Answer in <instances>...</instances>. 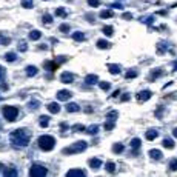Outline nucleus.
<instances>
[{
  "mask_svg": "<svg viewBox=\"0 0 177 177\" xmlns=\"http://www.w3.org/2000/svg\"><path fill=\"white\" fill-rule=\"evenodd\" d=\"M10 140L16 148H23V146H28L29 143V134L26 133V129H16L11 133Z\"/></svg>",
  "mask_w": 177,
  "mask_h": 177,
  "instance_id": "f257e3e1",
  "label": "nucleus"
},
{
  "mask_svg": "<svg viewBox=\"0 0 177 177\" xmlns=\"http://www.w3.org/2000/svg\"><path fill=\"white\" fill-rule=\"evenodd\" d=\"M37 143H39V148L40 149H43V151H51L54 146H56V139L52 137V136H40L39 137V140H37Z\"/></svg>",
  "mask_w": 177,
  "mask_h": 177,
  "instance_id": "f03ea898",
  "label": "nucleus"
},
{
  "mask_svg": "<svg viewBox=\"0 0 177 177\" xmlns=\"http://www.w3.org/2000/svg\"><path fill=\"white\" fill-rule=\"evenodd\" d=\"M86 146H88V143L85 142V140H79V142H75V143H72L71 146H68V148H63V154H75V152H82V151H85L86 149Z\"/></svg>",
  "mask_w": 177,
  "mask_h": 177,
  "instance_id": "7ed1b4c3",
  "label": "nucleus"
},
{
  "mask_svg": "<svg viewBox=\"0 0 177 177\" xmlns=\"http://www.w3.org/2000/svg\"><path fill=\"white\" fill-rule=\"evenodd\" d=\"M2 113H3V117L8 120V122H14L16 119H17V116H19V110L16 108V106H3L2 108Z\"/></svg>",
  "mask_w": 177,
  "mask_h": 177,
  "instance_id": "20e7f679",
  "label": "nucleus"
},
{
  "mask_svg": "<svg viewBox=\"0 0 177 177\" xmlns=\"http://www.w3.org/2000/svg\"><path fill=\"white\" fill-rule=\"evenodd\" d=\"M46 174H48V169H46L45 166H42V165L34 163V165L29 168V175H33V177H43V175H46Z\"/></svg>",
  "mask_w": 177,
  "mask_h": 177,
  "instance_id": "39448f33",
  "label": "nucleus"
},
{
  "mask_svg": "<svg viewBox=\"0 0 177 177\" xmlns=\"http://www.w3.org/2000/svg\"><path fill=\"white\" fill-rule=\"evenodd\" d=\"M151 96H152V93L149 90H143V91H140L137 94V100L139 102H146L148 99H151Z\"/></svg>",
  "mask_w": 177,
  "mask_h": 177,
  "instance_id": "423d86ee",
  "label": "nucleus"
},
{
  "mask_svg": "<svg viewBox=\"0 0 177 177\" xmlns=\"http://www.w3.org/2000/svg\"><path fill=\"white\" fill-rule=\"evenodd\" d=\"M71 96H72V93L71 91H68V90H60L59 93H57V99L59 100H69L71 99Z\"/></svg>",
  "mask_w": 177,
  "mask_h": 177,
  "instance_id": "0eeeda50",
  "label": "nucleus"
},
{
  "mask_svg": "<svg viewBox=\"0 0 177 177\" xmlns=\"http://www.w3.org/2000/svg\"><path fill=\"white\" fill-rule=\"evenodd\" d=\"M72 80H74V75L71 72H68V71L62 72V75H60V82L62 83H72Z\"/></svg>",
  "mask_w": 177,
  "mask_h": 177,
  "instance_id": "6e6552de",
  "label": "nucleus"
},
{
  "mask_svg": "<svg viewBox=\"0 0 177 177\" xmlns=\"http://www.w3.org/2000/svg\"><path fill=\"white\" fill-rule=\"evenodd\" d=\"M99 82V77L96 75V74H88L86 77H85V83L86 85H96Z\"/></svg>",
  "mask_w": 177,
  "mask_h": 177,
  "instance_id": "1a4fd4ad",
  "label": "nucleus"
},
{
  "mask_svg": "<svg viewBox=\"0 0 177 177\" xmlns=\"http://www.w3.org/2000/svg\"><path fill=\"white\" fill-rule=\"evenodd\" d=\"M2 172L5 175H17V169L13 166H2Z\"/></svg>",
  "mask_w": 177,
  "mask_h": 177,
  "instance_id": "9d476101",
  "label": "nucleus"
},
{
  "mask_svg": "<svg viewBox=\"0 0 177 177\" xmlns=\"http://www.w3.org/2000/svg\"><path fill=\"white\" fill-rule=\"evenodd\" d=\"M145 137H146V140H154V139L159 137V131L157 129H148L146 134H145Z\"/></svg>",
  "mask_w": 177,
  "mask_h": 177,
  "instance_id": "9b49d317",
  "label": "nucleus"
},
{
  "mask_svg": "<svg viewBox=\"0 0 177 177\" xmlns=\"http://www.w3.org/2000/svg\"><path fill=\"white\" fill-rule=\"evenodd\" d=\"M66 175H68V177H74V175L83 177V175H86V172H85L83 169H69V171L66 172Z\"/></svg>",
  "mask_w": 177,
  "mask_h": 177,
  "instance_id": "f8f14e48",
  "label": "nucleus"
},
{
  "mask_svg": "<svg viewBox=\"0 0 177 177\" xmlns=\"http://www.w3.org/2000/svg\"><path fill=\"white\" fill-rule=\"evenodd\" d=\"M88 163H90V166L93 169H99L102 166V160L100 159H90V162H88Z\"/></svg>",
  "mask_w": 177,
  "mask_h": 177,
  "instance_id": "ddd939ff",
  "label": "nucleus"
},
{
  "mask_svg": "<svg viewBox=\"0 0 177 177\" xmlns=\"http://www.w3.org/2000/svg\"><path fill=\"white\" fill-rule=\"evenodd\" d=\"M108 69H110L111 74H120V71H122L120 65H116V63H110V65H108Z\"/></svg>",
  "mask_w": 177,
  "mask_h": 177,
  "instance_id": "4468645a",
  "label": "nucleus"
},
{
  "mask_svg": "<svg viewBox=\"0 0 177 177\" xmlns=\"http://www.w3.org/2000/svg\"><path fill=\"white\" fill-rule=\"evenodd\" d=\"M110 46H111V43H110L108 40H103V39L97 40V48H99V49H108Z\"/></svg>",
  "mask_w": 177,
  "mask_h": 177,
  "instance_id": "2eb2a0df",
  "label": "nucleus"
},
{
  "mask_svg": "<svg viewBox=\"0 0 177 177\" xmlns=\"http://www.w3.org/2000/svg\"><path fill=\"white\" fill-rule=\"evenodd\" d=\"M48 111H49V113H52V114H57V113L60 111V105H59V103H56V102H52V103H49V105H48Z\"/></svg>",
  "mask_w": 177,
  "mask_h": 177,
  "instance_id": "dca6fc26",
  "label": "nucleus"
},
{
  "mask_svg": "<svg viewBox=\"0 0 177 177\" xmlns=\"http://www.w3.org/2000/svg\"><path fill=\"white\" fill-rule=\"evenodd\" d=\"M149 157H151L152 160H162V152H160L159 149H151V151H149Z\"/></svg>",
  "mask_w": 177,
  "mask_h": 177,
  "instance_id": "f3484780",
  "label": "nucleus"
},
{
  "mask_svg": "<svg viewBox=\"0 0 177 177\" xmlns=\"http://www.w3.org/2000/svg\"><path fill=\"white\" fill-rule=\"evenodd\" d=\"M45 68L48 71H56L59 68V63H57V60L56 62H45Z\"/></svg>",
  "mask_w": 177,
  "mask_h": 177,
  "instance_id": "a211bd4d",
  "label": "nucleus"
},
{
  "mask_svg": "<svg viewBox=\"0 0 177 177\" xmlns=\"http://www.w3.org/2000/svg\"><path fill=\"white\" fill-rule=\"evenodd\" d=\"M66 111L68 113H79L80 111V106L77 103H68L66 105Z\"/></svg>",
  "mask_w": 177,
  "mask_h": 177,
  "instance_id": "6ab92c4d",
  "label": "nucleus"
},
{
  "mask_svg": "<svg viewBox=\"0 0 177 177\" xmlns=\"http://www.w3.org/2000/svg\"><path fill=\"white\" fill-rule=\"evenodd\" d=\"M140 145H142V140H140V139H137V137H136V139H133V140H131V148L134 149V154L137 152V149L140 148Z\"/></svg>",
  "mask_w": 177,
  "mask_h": 177,
  "instance_id": "aec40b11",
  "label": "nucleus"
},
{
  "mask_svg": "<svg viewBox=\"0 0 177 177\" xmlns=\"http://www.w3.org/2000/svg\"><path fill=\"white\" fill-rule=\"evenodd\" d=\"M162 145H163V148H166V149H172V148H174V140L166 137V139H163Z\"/></svg>",
  "mask_w": 177,
  "mask_h": 177,
  "instance_id": "412c9836",
  "label": "nucleus"
},
{
  "mask_svg": "<svg viewBox=\"0 0 177 177\" xmlns=\"http://www.w3.org/2000/svg\"><path fill=\"white\" fill-rule=\"evenodd\" d=\"M85 131H86L88 134H91V136H96V134L99 133V126H97V125H91V126L85 128Z\"/></svg>",
  "mask_w": 177,
  "mask_h": 177,
  "instance_id": "4be33fe9",
  "label": "nucleus"
},
{
  "mask_svg": "<svg viewBox=\"0 0 177 177\" xmlns=\"http://www.w3.org/2000/svg\"><path fill=\"white\" fill-rule=\"evenodd\" d=\"M163 72H162V69H152L151 71V74H149V82H152L154 79H157V77H160Z\"/></svg>",
  "mask_w": 177,
  "mask_h": 177,
  "instance_id": "5701e85b",
  "label": "nucleus"
},
{
  "mask_svg": "<svg viewBox=\"0 0 177 177\" xmlns=\"http://www.w3.org/2000/svg\"><path fill=\"white\" fill-rule=\"evenodd\" d=\"M117 117H119V113H117V111H110V113L106 114V120H110V122H116Z\"/></svg>",
  "mask_w": 177,
  "mask_h": 177,
  "instance_id": "b1692460",
  "label": "nucleus"
},
{
  "mask_svg": "<svg viewBox=\"0 0 177 177\" xmlns=\"http://www.w3.org/2000/svg\"><path fill=\"white\" fill-rule=\"evenodd\" d=\"M72 39H74L75 42H83V40H85V34H83V33H80V31L72 33Z\"/></svg>",
  "mask_w": 177,
  "mask_h": 177,
  "instance_id": "393cba45",
  "label": "nucleus"
},
{
  "mask_svg": "<svg viewBox=\"0 0 177 177\" xmlns=\"http://www.w3.org/2000/svg\"><path fill=\"white\" fill-rule=\"evenodd\" d=\"M40 37H42V33L37 31V29H34V31L29 33V39H31V40H39Z\"/></svg>",
  "mask_w": 177,
  "mask_h": 177,
  "instance_id": "a878e982",
  "label": "nucleus"
},
{
  "mask_svg": "<svg viewBox=\"0 0 177 177\" xmlns=\"http://www.w3.org/2000/svg\"><path fill=\"white\" fill-rule=\"evenodd\" d=\"M26 74H28L29 77L36 75V74H37V68H36L34 65H29V66H26Z\"/></svg>",
  "mask_w": 177,
  "mask_h": 177,
  "instance_id": "bb28decb",
  "label": "nucleus"
},
{
  "mask_svg": "<svg viewBox=\"0 0 177 177\" xmlns=\"http://www.w3.org/2000/svg\"><path fill=\"white\" fill-rule=\"evenodd\" d=\"M123 149H125V148H123L122 143H114V145H113V152H114V154H120Z\"/></svg>",
  "mask_w": 177,
  "mask_h": 177,
  "instance_id": "cd10ccee",
  "label": "nucleus"
},
{
  "mask_svg": "<svg viewBox=\"0 0 177 177\" xmlns=\"http://www.w3.org/2000/svg\"><path fill=\"white\" fill-rule=\"evenodd\" d=\"M48 125H49V117H48V116H42V117H40V126H42V128H46Z\"/></svg>",
  "mask_w": 177,
  "mask_h": 177,
  "instance_id": "c85d7f7f",
  "label": "nucleus"
},
{
  "mask_svg": "<svg viewBox=\"0 0 177 177\" xmlns=\"http://www.w3.org/2000/svg\"><path fill=\"white\" fill-rule=\"evenodd\" d=\"M100 17H102V19H110V17H113V11H111V10H103V11L100 13Z\"/></svg>",
  "mask_w": 177,
  "mask_h": 177,
  "instance_id": "c756f323",
  "label": "nucleus"
},
{
  "mask_svg": "<svg viewBox=\"0 0 177 177\" xmlns=\"http://www.w3.org/2000/svg\"><path fill=\"white\" fill-rule=\"evenodd\" d=\"M113 31H114V28H113V26H103V34H105V36L111 37V36L114 34Z\"/></svg>",
  "mask_w": 177,
  "mask_h": 177,
  "instance_id": "7c9ffc66",
  "label": "nucleus"
},
{
  "mask_svg": "<svg viewBox=\"0 0 177 177\" xmlns=\"http://www.w3.org/2000/svg\"><path fill=\"white\" fill-rule=\"evenodd\" d=\"M33 5H34L33 0H22V6H23V8H26V10L33 8Z\"/></svg>",
  "mask_w": 177,
  "mask_h": 177,
  "instance_id": "2f4dec72",
  "label": "nucleus"
},
{
  "mask_svg": "<svg viewBox=\"0 0 177 177\" xmlns=\"http://www.w3.org/2000/svg\"><path fill=\"white\" fill-rule=\"evenodd\" d=\"M56 16H57V17H66L68 13H66L63 8H57V10H56Z\"/></svg>",
  "mask_w": 177,
  "mask_h": 177,
  "instance_id": "473e14b6",
  "label": "nucleus"
},
{
  "mask_svg": "<svg viewBox=\"0 0 177 177\" xmlns=\"http://www.w3.org/2000/svg\"><path fill=\"white\" fill-rule=\"evenodd\" d=\"M166 49H168V45H165V43H159L157 45V52L159 54H163Z\"/></svg>",
  "mask_w": 177,
  "mask_h": 177,
  "instance_id": "72a5a7b5",
  "label": "nucleus"
},
{
  "mask_svg": "<svg viewBox=\"0 0 177 177\" xmlns=\"http://www.w3.org/2000/svg\"><path fill=\"white\" fill-rule=\"evenodd\" d=\"M114 125H116V122H110V120H106L105 125H103V128H105V131H111V129L114 128Z\"/></svg>",
  "mask_w": 177,
  "mask_h": 177,
  "instance_id": "f704fd0d",
  "label": "nucleus"
},
{
  "mask_svg": "<svg viewBox=\"0 0 177 177\" xmlns=\"http://www.w3.org/2000/svg\"><path fill=\"white\" fill-rule=\"evenodd\" d=\"M97 83H99V86L102 88V90H103V91H108V90H110V88H111V85H110L108 82H97Z\"/></svg>",
  "mask_w": 177,
  "mask_h": 177,
  "instance_id": "c9c22d12",
  "label": "nucleus"
},
{
  "mask_svg": "<svg viewBox=\"0 0 177 177\" xmlns=\"http://www.w3.org/2000/svg\"><path fill=\"white\" fill-rule=\"evenodd\" d=\"M106 171L108 172H114L116 171V163L114 162H108L106 163Z\"/></svg>",
  "mask_w": 177,
  "mask_h": 177,
  "instance_id": "e433bc0d",
  "label": "nucleus"
},
{
  "mask_svg": "<svg viewBox=\"0 0 177 177\" xmlns=\"http://www.w3.org/2000/svg\"><path fill=\"white\" fill-rule=\"evenodd\" d=\"M5 59H6L8 62H14V60L17 59V56H16V52H8V54L5 56Z\"/></svg>",
  "mask_w": 177,
  "mask_h": 177,
  "instance_id": "4c0bfd02",
  "label": "nucleus"
},
{
  "mask_svg": "<svg viewBox=\"0 0 177 177\" xmlns=\"http://www.w3.org/2000/svg\"><path fill=\"white\" fill-rule=\"evenodd\" d=\"M88 5L93 8H97V6H100V0H88Z\"/></svg>",
  "mask_w": 177,
  "mask_h": 177,
  "instance_id": "58836bf2",
  "label": "nucleus"
},
{
  "mask_svg": "<svg viewBox=\"0 0 177 177\" xmlns=\"http://www.w3.org/2000/svg\"><path fill=\"white\" fill-rule=\"evenodd\" d=\"M169 169L171 171H177V159H172L169 162Z\"/></svg>",
  "mask_w": 177,
  "mask_h": 177,
  "instance_id": "ea45409f",
  "label": "nucleus"
},
{
  "mask_svg": "<svg viewBox=\"0 0 177 177\" xmlns=\"http://www.w3.org/2000/svg\"><path fill=\"white\" fill-rule=\"evenodd\" d=\"M125 77H126V79H134V77H137V71H134V69H133V71H128V72L125 74Z\"/></svg>",
  "mask_w": 177,
  "mask_h": 177,
  "instance_id": "a19ab883",
  "label": "nucleus"
},
{
  "mask_svg": "<svg viewBox=\"0 0 177 177\" xmlns=\"http://www.w3.org/2000/svg\"><path fill=\"white\" fill-rule=\"evenodd\" d=\"M85 128H86V126H83V125H74V126H72V129H74L75 133H82V131H85Z\"/></svg>",
  "mask_w": 177,
  "mask_h": 177,
  "instance_id": "79ce46f5",
  "label": "nucleus"
},
{
  "mask_svg": "<svg viewBox=\"0 0 177 177\" xmlns=\"http://www.w3.org/2000/svg\"><path fill=\"white\" fill-rule=\"evenodd\" d=\"M51 22H52V17H51L49 14H45V16H43V23H46V25H49Z\"/></svg>",
  "mask_w": 177,
  "mask_h": 177,
  "instance_id": "37998d69",
  "label": "nucleus"
},
{
  "mask_svg": "<svg viewBox=\"0 0 177 177\" xmlns=\"http://www.w3.org/2000/svg\"><path fill=\"white\" fill-rule=\"evenodd\" d=\"M0 43H3V45H8V43H10V37H3L2 34H0Z\"/></svg>",
  "mask_w": 177,
  "mask_h": 177,
  "instance_id": "c03bdc74",
  "label": "nucleus"
},
{
  "mask_svg": "<svg viewBox=\"0 0 177 177\" xmlns=\"http://www.w3.org/2000/svg\"><path fill=\"white\" fill-rule=\"evenodd\" d=\"M62 33H68L69 31V25H66V23H63V25H60V28H59Z\"/></svg>",
  "mask_w": 177,
  "mask_h": 177,
  "instance_id": "a18cd8bd",
  "label": "nucleus"
},
{
  "mask_svg": "<svg viewBox=\"0 0 177 177\" xmlns=\"http://www.w3.org/2000/svg\"><path fill=\"white\" fill-rule=\"evenodd\" d=\"M19 49H20L22 52H25V51L28 49V46H26V43H25V42H20V43H19Z\"/></svg>",
  "mask_w": 177,
  "mask_h": 177,
  "instance_id": "49530a36",
  "label": "nucleus"
},
{
  "mask_svg": "<svg viewBox=\"0 0 177 177\" xmlns=\"http://www.w3.org/2000/svg\"><path fill=\"white\" fill-rule=\"evenodd\" d=\"M29 108H31V110H37V108H39V102H37V100L29 102Z\"/></svg>",
  "mask_w": 177,
  "mask_h": 177,
  "instance_id": "de8ad7c7",
  "label": "nucleus"
},
{
  "mask_svg": "<svg viewBox=\"0 0 177 177\" xmlns=\"http://www.w3.org/2000/svg\"><path fill=\"white\" fill-rule=\"evenodd\" d=\"M162 113H163V108H162V106H159V110H157V113H156V116H157V117L160 119V117H162Z\"/></svg>",
  "mask_w": 177,
  "mask_h": 177,
  "instance_id": "09e8293b",
  "label": "nucleus"
},
{
  "mask_svg": "<svg viewBox=\"0 0 177 177\" xmlns=\"http://www.w3.org/2000/svg\"><path fill=\"white\" fill-rule=\"evenodd\" d=\"M111 8H119V10H123V6H122L120 3H114V5H111Z\"/></svg>",
  "mask_w": 177,
  "mask_h": 177,
  "instance_id": "8fccbe9b",
  "label": "nucleus"
},
{
  "mask_svg": "<svg viewBox=\"0 0 177 177\" xmlns=\"http://www.w3.org/2000/svg\"><path fill=\"white\" fill-rule=\"evenodd\" d=\"M123 19H133V14H131V13H126V14H123Z\"/></svg>",
  "mask_w": 177,
  "mask_h": 177,
  "instance_id": "3c124183",
  "label": "nucleus"
},
{
  "mask_svg": "<svg viewBox=\"0 0 177 177\" xmlns=\"http://www.w3.org/2000/svg\"><path fill=\"white\" fill-rule=\"evenodd\" d=\"M126 100H129V94H125V96H122V102H126Z\"/></svg>",
  "mask_w": 177,
  "mask_h": 177,
  "instance_id": "603ef678",
  "label": "nucleus"
},
{
  "mask_svg": "<svg viewBox=\"0 0 177 177\" xmlns=\"http://www.w3.org/2000/svg\"><path fill=\"white\" fill-rule=\"evenodd\" d=\"M145 23L151 25V23H152V17H148V19H145Z\"/></svg>",
  "mask_w": 177,
  "mask_h": 177,
  "instance_id": "864d4df0",
  "label": "nucleus"
},
{
  "mask_svg": "<svg viewBox=\"0 0 177 177\" xmlns=\"http://www.w3.org/2000/svg\"><path fill=\"white\" fill-rule=\"evenodd\" d=\"M120 96V91L117 90V91H114V94H113V97H119Z\"/></svg>",
  "mask_w": 177,
  "mask_h": 177,
  "instance_id": "5fc2aeb1",
  "label": "nucleus"
},
{
  "mask_svg": "<svg viewBox=\"0 0 177 177\" xmlns=\"http://www.w3.org/2000/svg\"><path fill=\"white\" fill-rule=\"evenodd\" d=\"M3 74H5V71H3V68H2V66H0V79L3 77Z\"/></svg>",
  "mask_w": 177,
  "mask_h": 177,
  "instance_id": "6e6d98bb",
  "label": "nucleus"
},
{
  "mask_svg": "<svg viewBox=\"0 0 177 177\" xmlns=\"http://www.w3.org/2000/svg\"><path fill=\"white\" fill-rule=\"evenodd\" d=\"M172 136H174V137H177V128H174V129H172Z\"/></svg>",
  "mask_w": 177,
  "mask_h": 177,
  "instance_id": "4d7b16f0",
  "label": "nucleus"
},
{
  "mask_svg": "<svg viewBox=\"0 0 177 177\" xmlns=\"http://www.w3.org/2000/svg\"><path fill=\"white\" fill-rule=\"evenodd\" d=\"M174 69H175V71H177V60H175V62H174Z\"/></svg>",
  "mask_w": 177,
  "mask_h": 177,
  "instance_id": "13d9d810",
  "label": "nucleus"
}]
</instances>
